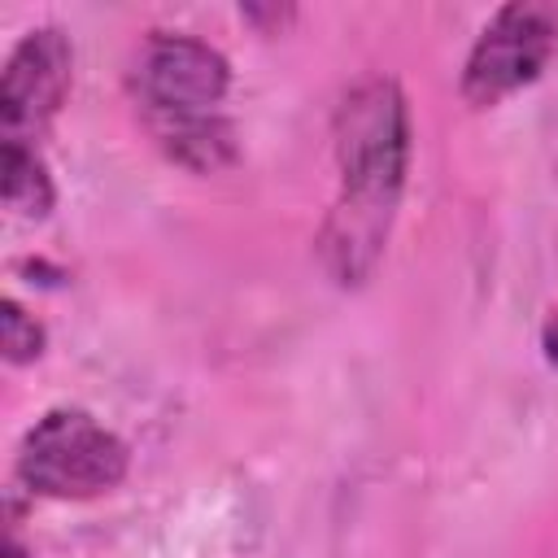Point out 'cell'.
<instances>
[{"label":"cell","mask_w":558,"mask_h":558,"mask_svg":"<svg viewBox=\"0 0 558 558\" xmlns=\"http://www.w3.org/2000/svg\"><path fill=\"white\" fill-rule=\"evenodd\" d=\"M340 192L318 231V262L340 288L375 275L410 170V105L397 78L371 74L353 83L331 118Z\"/></svg>","instance_id":"obj_1"},{"label":"cell","mask_w":558,"mask_h":558,"mask_svg":"<svg viewBox=\"0 0 558 558\" xmlns=\"http://www.w3.org/2000/svg\"><path fill=\"white\" fill-rule=\"evenodd\" d=\"M17 484L48 501H92L113 493L131 471L126 440L83 405L44 410L17 445Z\"/></svg>","instance_id":"obj_2"},{"label":"cell","mask_w":558,"mask_h":558,"mask_svg":"<svg viewBox=\"0 0 558 558\" xmlns=\"http://www.w3.org/2000/svg\"><path fill=\"white\" fill-rule=\"evenodd\" d=\"M558 57V4L519 0L501 4L475 35L458 92L471 109H493L506 96L532 87Z\"/></svg>","instance_id":"obj_3"},{"label":"cell","mask_w":558,"mask_h":558,"mask_svg":"<svg viewBox=\"0 0 558 558\" xmlns=\"http://www.w3.org/2000/svg\"><path fill=\"white\" fill-rule=\"evenodd\" d=\"M231 87V61L183 31H153L131 65V92L148 126L222 113Z\"/></svg>","instance_id":"obj_4"},{"label":"cell","mask_w":558,"mask_h":558,"mask_svg":"<svg viewBox=\"0 0 558 558\" xmlns=\"http://www.w3.org/2000/svg\"><path fill=\"white\" fill-rule=\"evenodd\" d=\"M74 78V48L61 26L26 31L0 74V144L39 148Z\"/></svg>","instance_id":"obj_5"},{"label":"cell","mask_w":558,"mask_h":558,"mask_svg":"<svg viewBox=\"0 0 558 558\" xmlns=\"http://www.w3.org/2000/svg\"><path fill=\"white\" fill-rule=\"evenodd\" d=\"M157 148L179 161L192 174H218L227 170L240 148H235V126L227 113H205V118H179V122H157L148 126Z\"/></svg>","instance_id":"obj_6"},{"label":"cell","mask_w":558,"mask_h":558,"mask_svg":"<svg viewBox=\"0 0 558 558\" xmlns=\"http://www.w3.org/2000/svg\"><path fill=\"white\" fill-rule=\"evenodd\" d=\"M0 196H4V209L22 222H44L52 214L57 183L39 148L0 144Z\"/></svg>","instance_id":"obj_7"},{"label":"cell","mask_w":558,"mask_h":558,"mask_svg":"<svg viewBox=\"0 0 558 558\" xmlns=\"http://www.w3.org/2000/svg\"><path fill=\"white\" fill-rule=\"evenodd\" d=\"M48 349V331L35 314H26V305L17 296L0 301V353L9 366H26L35 357H44Z\"/></svg>","instance_id":"obj_8"},{"label":"cell","mask_w":558,"mask_h":558,"mask_svg":"<svg viewBox=\"0 0 558 558\" xmlns=\"http://www.w3.org/2000/svg\"><path fill=\"white\" fill-rule=\"evenodd\" d=\"M541 349H545V357L558 366V318H554V323L541 331Z\"/></svg>","instance_id":"obj_9"},{"label":"cell","mask_w":558,"mask_h":558,"mask_svg":"<svg viewBox=\"0 0 558 558\" xmlns=\"http://www.w3.org/2000/svg\"><path fill=\"white\" fill-rule=\"evenodd\" d=\"M4 558H31V554H26V545H22V541H9V549H4Z\"/></svg>","instance_id":"obj_10"}]
</instances>
